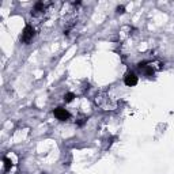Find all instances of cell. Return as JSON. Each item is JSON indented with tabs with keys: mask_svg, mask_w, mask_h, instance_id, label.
Returning <instances> with one entry per match:
<instances>
[{
	"mask_svg": "<svg viewBox=\"0 0 174 174\" xmlns=\"http://www.w3.org/2000/svg\"><path fill=\"white\" fill-rule=\"evenodd\" d=\"M10 167H11V162H10V159L8 158H4V171H7Z\"/></svg>",
	"mask_w": 174,
	"mask_h": 174,
	"instance_id": "cell-5",
	"label": "cell"
},
{
	"mask_svg": "<svg viewBox=\"0 0 174 174\" xmlns=\"http://www.w3.org/2000/svg\"><path fill=\"white\" fill-rule=\"evenodd\" d=\"M117 11H118V12H124V7H123V6H121V7L118 6V7H117Z\"/></svg>",
	"mask_w": 174,
	"mask_h": 174,
	"instance_id": "cell-6",
	"label": "cell"
},
{
	"mask_svg": "<svg viewBox=\"0 0 174 174\" xmlns=\"http://www.w3.org/2000/svg\"><path fill=\"white\" fill-rule=\"evenodd\" d=\"M34 37V29L31 26H26L23 29V33H22V37H20V41L23 42H29L31 38Z\"/></svg>",
	"mask_w": 174,
	"mask_h": 174,
	"instance_id": "cell-2",
	"label": "cell"
},
{
	"mask_svg": "<svg viewBox=\"0 0 174 174\" xmlns=\"http://www.w3.org/2000/svg\"><path fill=\"white\" fill-rule=\"evenodd\" d=\"M73 98H75V95H73L72 93H68V94H65V95H64V101L65 102H71Z\"/></svg>",
	"mask_w": 174,
	"mask_h": 174,
	"instance_id": "cell-4",
	"label": "cell"
},
{
	"mask_svg": "<svg viewBox=\"0 0 174 174\" xmlns=\"http://www.w3.org/2000/svg\"><path fill=\"white\" fill-rule=\"evenodd\" d=\"M53 114H54V117L60 121H65L70 118V113H68V110L64 109V107H56V109L53 110Z\"/></svg>",
	"mask_w": 174,
	"mask_h": 174,
	"instance_id": "cell-1",
	"label": "cell"
},
{
	"mask_svg": "<svg viewBox=\"0 0 174 174\" xmlns=\"http://www.w3.org/2000/svg\"><path fill=\"white\" fill-rule=\"evenodd\" d=\"M124 83H125L128 87L135 86V84L138 83V76H136L133 72H128L125 76H124Z\"/></svg>",
	"mask_w": 174,
	"mask_h": 174,
	"instance_id": "cell-3",
	"label": "cell"
}]
</instances>
